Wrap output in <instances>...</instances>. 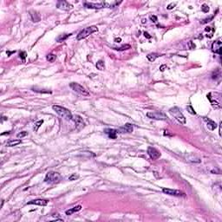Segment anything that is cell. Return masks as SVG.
I'll list each match as a JSON object with an SVG mask.
<instances>
[{"label":"cell","mask_w":222,"mask_h":222,"mask_svg":"<svg viewBox=\"0 0 222 222\" xmlns=\"http://www.w3.org/2000/svg\"><path fill=\"white\" fill-rule=\"evenodd\" d=\"M169 112H170L171 115L175 118L179 123H180L181 124H186V123H187L186 117L183 115V114L181 113V112L180 111V109H179L177 107L171 108V109H169Z\"/></svg>","instance_id":"3"},{"label":"cell","mask_w":222,"mask_h":222,"mask_svg":"<svg viewBox=\"0 0 222 222\" xmlns=\"http://www.w3.org/2000/svg\"><path fill=\"white\" fill-rule=\"evenodd\" d=\"M159 56H159V54H157V53H150V54H148V56H147V58H148V61H150V62H154Z\"/></svg>","instance_id":"20"},{"label":"cell","mask_w":222,"mask_h":222,"mask_svg":"<svg viewBox=\"0 0 222 222\" xmlns=\"http://www.w3.org/2000/svg\"><path fill=\"white\" fill-rule=\"evenodd\" d=\"M162 192H163L164 193H166V194H168V195H171V196H178V197H184L185 195V193H183L182 191L180 190H176V189H171V188H162Z\"/></svg>","instance_id":"7"},{"label":"cell","mask_w":222,"mask_h":222,"mask_svg":"<svg viewBox=\"0 0 222 222\" xmlns=\"http://www.w3.org/2000/svg\"><path fill=\"white\" fill-rule=\"evenodd\" d=\"M30 17H31L32 22H34V23H37V22H39L40 19H41L38 12H36L35 11H30Z\"/></svg>","instance_id":"16"},{"label":"cell","mask_w":222,"mask_h":222,"mask_svg":"<svg viewBox=\"0 0 222 222\" xmlns=\"http://www.w3.org/2000/svg\"><path fill=\"white\" fill-rule=\"evenodd\" d=\"M105 133L108 134L109 138L111 139H116L117 137V130L113 129H105Z\"/></svg>","instance_id":"15"},{"label":"cell","mask_w":222,"mask_h":222,"mask_svg":"<svg viewBox=\"0 0 222 222\" xmlns=\"http://www.w3.org/2000/svg\"><path fill=\"white\" fill-rule=\"evenodd\" d=\"M130 48H131V46H130L129 44H124V45L119 47V48H118V47H116V48H115H115H114V50H118V51H123V50H129V49H130Z\"/></svg>","instance_id":"23"},{"label":"cell","mask_w":222,"mask_h":222,"mask_svg":"<svg viewBox=\"0 0 222 222\" xmlns=\"http://www.w3.org/2000/svg\"><path fill=\"white\" fill-rule=\"evenodd\" d=\"M187 111H188L190 114H192V115H196V112L194 111V109H193L192 106H190V105L187 106Z\"/></svg>","instance_id":"27"},{"label":"cell","mask_w":222,"mask_h":222,"mask_svg":"<svg viewBox=\"0 0 222 222\" xmlns=\"http://www.w3.org/2000/svg\"><path fill=\"white\" fill-rule=\"evenodd\" d=\"M121 41H122L121 38H115V42H116V43H120Z\"/></svg>","instance_id":"39"},{"label":"cell","mask_w":222,"mask_h":222,"mask_svg":"<svg viewBox=\"0 0 222 222\" xmlns=\"http://www.w3.org/2000/svg\"><path fill=\"white\" fill-rule=\"evenodd\" d=\"M144 36H147L148 38H151V36H149V34H148V32H144Z\"/></svg>","instance_id":"37"},{"label":"cell","mask_w":222,"mask_h":222,"mask_svg":"<svg viewBox=\"0 0 222 222\" xmlns=\"http://www.w3.org/2000/svg\"><path fill=\"white\" fill-rule=\"evenodd\" d=\"M97 30H98V28H97L96 26L87 27L79 32L78 35H77V36H76V39L78 40V41L83 40V39H84V38H86L87 36H89V35H91L92 33H94V32H96Z\"/></svg>","instance_id":"2"},{"label":"cell","mask_w":222,"mask_h":222,"mask_svg":"<svg viewBox=\"0 0 222 222\" xmlns=\"http://www.w3.org/2000/svg\"><path fill=\"white\" fill-rule=\"evenodd\" d=\"M61 180V175L60 174L56 172H49L46 174L44 181L46 183H50V184H55V183H58Z\"/></svg>","instance_id":"4"},{"label":"cell","mask_w":222,"mask_h":222,"mask_svg":"<svg viewBox=\"0 0 222 222\" xmlns=\"http://www.w3.org/2000/svg\"><path fill=\"white\" fill-rule=\"evenodd\" d=\"M52 109H54V110L56 112V114L60 115L61 117L64 118V119H66V120H72L73 119V115L71 114V112L68 109H66V108L62 107V106H59V105H53Z\"/></svg>","instance_id":"1"},{"label":"cell","mask_w":222,"mask_h":222,"mask_svg":"<svg viewBox=\"0 0 222 222\" xmlns=\"http://www.w3.org/2000/svg\"><path fill=\"white\" fill-rule=\"evenodd\" d=\"M56 7L58 9L64 10V11H70L73 8V5H70L69 2L64 1V0H60L56 3Z\"/></svg>","instance_id":"9"},{"label":"cell","mask_w":222,"mask_h":222,"mask_svg":"<svg viewBox=\"0 0 222 222\" xmlns=\"http://www.w3.org/2000/svg\"><path fill=\"white\" fill-rule=\"evenodd\" d=\"M147 116L150 119L154 120H166L167 115L162 112H148L147 113Z\"/></svg>","instance_id":"8"},{"label":"cell","mask_w":222,"mask_h":222,"mask_svg":"<svg viewBox=\"0 0 222 222\" xmlns=\"http://www.w3.org/2000/svg\"><path fill=\"white\" fill-rule=\"evenodd\" d=\"M84 6L89 9H102L105 7H110V4L108 2H101V3H89V2H85Z\"/></svg>","instance_id":"6"},{"label":"cell","mask_w":222,"mask_h":222,"mask_svg":"<svg viewBox=\"0 0 222 222\" xmlns=\"http://www.w3.org/2000/svg\"><path fill=\"white\" fill-rule=\"evenodd\" d=\"M13 53H15V50H14V51H8V52H7V55L10 56L11 54H13Z\"/></svg>","instance_id":"38"},{"label":"cell","mask_w":222,"mask_h":222,"mask_svg":"<svg viewBox=\"0 0 222 222\" xmlns=\"http://www.w3.org/2000/svg\"><path fill=\"white\" fill-rule=\"evenodd\" d=\"M189 45H190V49H194L195 48V44H193V42H189Z\"/></svg>","instance_id":"35"},{"label":"cell","mask_w":222,"mask_h":222,"mask_svg":"<svg viewBox=\"0 0 222 222\" xmlns=\"http://www.w3.org/2000/svg\"><path fill=\"white\" fill-rule=\"evenodd\" d=\"M123 132H127V133H131L133 132V126L130 123H126L125 126L123 128Z\"/></svg>","instance_id":"21"},{"label":"cell","mask_w":222,"mask_h":222,"mask_svg":"<svg viewBox=\"0 0 222 222\" xmlns=\"http://www.w3.org/2000/svg\"><path fill=\"white\" fill-rule=\"evenodd\" d=\"M79 178V175L76 174H72L69 177V180H76V179Z\"/></svg>","instance_id":"28"},{"label":"cell","mask_w":222,"mask_h":222,"mask_svg":"<svg viewBox=\"0 0 222 222\" xmlns=\"http://www.w3.org/2000/svg\"><path fill=\"white\" fill-rule=\"evenodd\" d=\"M204 120L207 123V128H208V129H210V130H214L217 128L216 123H215V122H213V120L209 119V118L207 119V117H204Z\"/></svg>","instance_id":"17"},{"label":"cell","mask_w":222,"mask_h":222,"mask_svg":"<svg viewBox=\"0 0 222 222\" xmlns=\"http://www.w3.org/2000/svg\"><path fill=\"white\" fill-rule=\"evenodd\" d=\"M165 69H167L166 65H162V66H160V71H164Z\"/></svg>","instance_id":"36"},{"label":"cell","mask_w":222,"mask_h":222,"mask_svg":"<svg viewBox=\"0 0 222 222\" xmlns=\"http://www.w3.org/2000/svg\"><path fill=\"white\" fill-rule=\"evenodd\" d=\"M72 120L75 122V123H76V127L78 130L82 129L84 127V125H85L84 122H83V118L81 116H79V115H74Z\"/></svg>","instance_id":"12"},{"label":"cell","mask_w":222,"mask_h":222,"mask_svg":"<svg viewBox=\"0 0 222 222\" xmlns=\"http://www.w3.org/2000/svg\"><path fill=\"white\" fill-rule=\"evenodd\" d=\"M148 154L152 160H157L160 157V153L155 148H153V147H148Z\"/></svg>","instance_id":"10"},{"label":"cell","mask_w":222,"mask_h":222,"mask_svg":"<svg viewBox=\"0 0 222 222\" xmlns=\"http://www.w3.org/2000/svg\"><path fill=\"white\" fill-rule=\"evenodd\" d=\"M81 209H82V207H81L80 205H78V206H76V207H73V208L70 209V210H67L66 211V215H71L72 213H76V212L80 211Z\"/></svg>","instance_id":"19"},{"label":"cell","mask_w":222,"mask_h":222,"mask_svg":"<svg viewBox=\"0 0 222 222\" xmlns=\"http://www.w3.org/2000/svg\"><path fill=\"white\" fill-rule=\"evenodd\" d=\"M186 160L188 162H192V163H199L201 162V160L199 157H197L196 155L193 154H188L186 156Z\"/></svg>","instance_id":"14"},{"label":"cell","mask_w":222,"mask_h":222,"mask_svg":"<svg viewBox=\"0 0 222 222\" xmlns=\"http://www.w3.org/2000/svg\"><path fill=\"white\" fill-rule=\"evenodd\" d=\"M26 135H27V132L23 131V132H21V133H19L17 134V137L18 138H23V137H24V136H26Z\"/></svg>","instance_id":"32"},{"label":"cell","mask_w":222,"mask_h":222,"mask_svg":"<svg viewBox=\"0 0 222 222\" xmlns=\"http://www.w3.org/2000/svg\"><path fill=\"white\" fill-rule=\"evenodd\" d=\"M201 10H202L203 12H205V13H207V12L209 11V7L207 5H206V4H204V5H202V6H201Z\"/></svg>","instance_id":"29"},{"label":"cell","mask_w":222,"mask_h":222,"mask_svg":"<svg viewBox=\"0 0 222 222\" xmlns=\"http://www.w3.org/2000/svg\"><path fill=\"white\" fill-rule=\"evenodd\" d=\"M49 203V200L47 199H34V200H31L30 202H28L29 205H37V206H41V207H44V206H47Z\"/></svg>","instance_id":"13"},{"label":"cell","mask_w":222,"mask_h":222,"mask_svg":"<svg viewBox=\"0 0 222 222\" xmlns=\"http://www.w3.org/2000/svg\"><path fill=\"white\" fill-rule=\"evenodd\" d=\"M26 56H27V55H26V52H24V51H23V52H20V57L22 58V60H23V62H24V63L25 62V58H26Z\"/></svg>","instance_id":"30"},{"label":"cell","mask_w":222,"mask_h":222,"mask_svg":"<svg viewBox=\"0 0 222 222\" xmlns=\"http://www.w3.org/2000/svg\"><path fill=\"white\" fill-rule=\"evenodd\" d=\"M221 49H222V44L219 40L213 42V44H212V50L214 53H216V54L219 55V56L221 55Z\"/></svg>","instance_id":"11"},{"label":"cell","mask_w":222,"mask_h":222,"mask_svg":"<svg viewBox=\"0 0 222 222\" xmlns=\"http://www.w3.org/2000/svg\"><path fill=\"white\" fill-rule=\"evenodd\" d=\"M213 17H209V18H206V19H203L202 21H200V24H205L208 23V22H210L211 20L213 19Z\"/></svg>","instance_id":"31"},{"label":"cell","mask_w":222,"mask_h":222,"mask_svg":"<svg viewBox=\"0 0 222 222\" xmlns=\"http://www.w3.org/2000/svg\"><path fill=\"white\" fill-rule=\"evenodd\" d=\"M43 123H44V121H43V120H41V121L36 122V123H35V126H34V130H35L36 132L37 131L38 129H39V128L41 127V125H42Z\"/></svg>","instance_id":"25"},{"label":"cell","mask_w":222,"mask_h":222,"mask_svg":"<svg viewBox=\"0 0 222 222\" xmlns=\"http://www.w3.org/2000/svg\"><path fill=\"white\" fill-rule=\"evenodd\" d=\"M150 19L152 20V22L155 23V22L157 21V17H156V16H151V17H150Z\"/></svg>","instance_id":"34"},{"label":"cell","mask_w":222,"mask_h":222,"mask_svg":"<svg viewBox=\"0 0 222 222\" xmlns=\"http://www.w3.org/2000/svg\"><path fill=\"white\" fill-rule=\"evenodd\" d=\"M22 143V140L20 139H17V140H10V142H8L7 143H6V147H14V146H17L18 144Z\"/></svg>","instance_id":"18"},{"label":"cell","mask_w":222,"mask_h":222,"mask_svg":"<svg viewBox=\"0 0 222 222\" xmlns=\"http://www.w3.org/2000/svg\"><path fill=\"white\" fill-rule=\"evenodd\" d=\"M70 36H71V34H65L64 36H59V37L57 38V39H56V41L59 42V43H60V42H63V41H64V40L67 39V38H68Z\"/></svg>","instance_id":"24"},{"label":"cell","mask_w":222,"mask_h":222,"mask_svg":"<svg viewBox=\"0 0 222 222\" xmlns=\"http://www.w3.org/2000/svg\"><path fill=\"white\" fill-rule=\"evenodd\" d=\"M96 68L97 70H105V64H104V62H103V60H99L98 62L96 63Z\"/></svg>","instance_id":"22"},{"label":"cell","mask_w":222,"mask_h":222,"mask_svg":"<svg viewBox=\"0 0 222 222\" xmlns=\"http://www.w3.org/2000/svg\"><path fill=\"white\" fill-rule=\"evenodd\" d=\"M47 60L50 63H53L56 60V56H55L54 54H49L48 56H47Z\"/></svg>","instance_id":"26"},{"label":"cell","mask_w":222,"mask_h":222,"mask_svg":"<svg viewBox=\"0 0 222 222\" xmlns=\"http://www.w3.org/2000/svg\"><path fill=\"white\" fill-rule=\"evenodd\" d=\"M177 5V3H171L170 5H168V10H172V9H174V6H175Z\"/></svg>","instance_id":"33"},{"label":"cell","mask_w":222,"mask_h":222,"mask_svg":"<svg viewBox=\"0 0 222 222\" xmlns=\"http://www.w3.org/2000/svg\"><path fill=\"white\" fill-rule=\"evenodd\" d=\"M70 87L75 91V92L78 93L79 95H83V96H89V93L84 88H83L82 85L79 84V83H70Z\"/></svg>","instance_id":"5"}]
</instances>
